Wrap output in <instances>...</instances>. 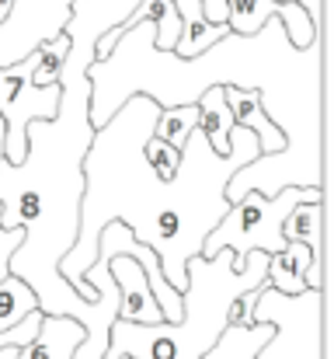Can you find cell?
Masks as SVG:
<instances>
[{
	"label": "cell",
	"mask_w": 334,
	"mask_h": 359,
	"mask_svg": "<svg viewBox=\"0 0 334 359\" xmlns=\"http://www.w3.org/2000/svg\"><path fill=\"white\" fill-rule=\"evenodd\" d=\"M199 126V105L192 102V105H164L160 112H157V122H153V133L160 136V140H167L174 150H181L185 147V140H188V133Z\"/></svg>",
	"instance_id": "e0dca14e"
},
{
	"label": "cell",
	"mask_w": 334,
	"mask_h": 359,
	"mask_svg": "<svg viewBox=\"0 0 334 359\" xmlns=\"http://www.w3.org/2000/svg\"><path fill=\"white\" fill-rule=\"evenodd\" d=\"M39 63V49H32L25 60L0 67V119H4V157L21 161L28 147V122L53 119L60 109V81L53 84H32V70Z\"/></svg>",
	"instance_id": "5b68a950"
},
{
	"label": "cell",
	"mask_w": 334,
	"mask_h": 359,
	"mask_svg": "<svg viewBox=\"0 0 334 359\" xmlns=\"http://www.w3.org/2000/svg\"><path fill=\"white\" fill-rule=\"evenodd\" d=\"M67 53H70V39H67L63 32H60L56 39L42 42V46H39V63H35V70H32V84H53V81H60V70H63Z\"/></svg>",
	"instance_id": "ac0fdd59"
},
{
	"label": "cell",
	"mask_w": 334,
	"mask_h": 359,
	"mask_svg": "<svg viewBox=\"0 0 334 359\" xmlns=\"http://www.w3.org/2000/svg\"><path fill=\"white\" fill-rule=\"evenodd\" d=\"M70 4L74 0H11V11L0 18V67L56 39L70 18Z\"/></svg>",
	"instance_id": "8992f818"
},
{
	"label": "cell",
	"mask_w": 334,
	"mask_h": 359,
	"mask_svg": "<svg viewBox=\"0 0 334 359\" xmlns=\"http://www.w3.org/2000/svg\"><path fill=\"white\" fill-rule=\"evenodd\" d=\"M178 18H181V35L174 42L178 56H199L206 46H213L216 39H223L230 32L226 21H209L202 0H171Z\"/></svg>",
	"instance_id": "7c38bea8"
},
{
	"label": "cell",
	"mask_w": 334,
	"mask_h": 359,
	"mask_svg": "<svg viewBox=\"0 0 334 359\" xmlns=\"http://www.w3.org/2000/svg\"><path fill=\"white\" fill-rule=\"evenodd\" d=\"M35 307H39L35 290H32L25 279H18V276L7 272V276L0 279V332H7V328H14L18 321H25Z\"/></svg>",
	"instance_id": "2e32d148"
},
{
	"label": "cell",
	"mask_w": 334,
	"mask_h": 359,
	"mask_svg": "<svg viewBox=\"0 0 334 359\" xmlns=\"http://www.w3.org/2000/svg\"><path fill=\"white\" fill-rule=\"evenodd\" d=\"M25 241V227H0V279L11 272V255Z\"/></svg>",
	"instance_id": "44dd1931"
},
{
	"label": "cell",
	"mask_w": 334,
	"mask_h": 359,
	"mask_svg": "<svg viewBox=\"0 0 334 359\" xmlns=\"http://www.w3.org/2000/svg\"><path fill=\"white\" fill-rule=\"evenodd\" d=\"M268 283V255L251 251L247 265H233V251L220 248L216 255L188 258V286L181 290V318L136 325L111 321V353H132L136 359H199L216 346L230 325V307L240 293Z\"/></svg>",
	"instance_id": "3957f363"
},
{
	"label": "cell",
	"mask_w": 334,
	"mask_h": 359,
	"mask_svg": "<svg viewBox=\"0 0 334 359\" xmlns=\"http://www.w3.org/2000/svg\"><path fill=\"white\" fill-rule=\"evenodd\" d=\"M160 105L150 95H129L109 122L95 126L84 154V199L77 241L60 262V276L95 300L84 283L98 255V234L111 220H122L132 238L157 251L164 279L181 293L188 286V258L202 251L206 234L226 213V182L237 168L261 154L258 136L247 126L230 129V150L220 154L195 126L181 147L174 175H157L143 157V140L153 133Z\"/></svg>",
	"instance_id": "7a4b0ae2"
},
{
	"label": "cell",
	"mask_w": 334,
	"mask_h": 359,
	"mask_svg": "<svg viewBox=\"0 0 334 359\" xmlns=\"http://www.w3.org/2000/svg\"><path fill=\"white\" fill-rule=\"evenodd\" d=\"M300 199H324V189H300V185H282L275 196H265L258 189H247L240 199H233L220 217V224L206 234L199 255H216L220 248L233 251V265L244 269L251 251L275 255L282 241V220Z\"/></svg>",
	"instance_id": "277c9868"
},
{
	"label": "cell",
	"mask_w": 334,
	"mask_h": 359,
	"mask_svg": "<svg viewBox=\"0 0 334 359\" xmlns=\"http://www.w3.org/2000/svg\"><path fill=\"white\" fill-rule=\"evenodd\" d=\"M272 14H279V21L296 49H307L324 32V25H314L307 7L293 4V0H226V25H230V32H240V35L258 32Z\"/></svg>",
	"instance_id": "52a82bcc"
},
{
	"label": "cell",
	"mask_w": 334,
	"mask_h": 359,
	"mask_svg": "<svg viewBox=\"0 0 334 359\" xmlns=\"http://www.w3.org/2000/svg\"><path fill=\"white\" fill-rule=\"evenodd\" d=\"M268 286L286 297L303 293L307 286H324V265L314 262V251L300 241H286L275 255H268Z\"/></svg>",
	"instance_id": "9c48e42d"
},
{
	"label": "cell",
	"mask_w": 334,
	"mask_h": 359,
	"mask_svg": "<svg viewBox=\"0 0 334 359\" xmlns=\"http://www.w3.org/2000/svg\"><path fill=\"white\" fill-rule=\"evenodd\" d=\"M88 81L95 126L109 122L129 95H150L164 109L192 105L213 84L258 91L286 147L237 168L226 182V203L247 189L265 196H275L282 185L324 189V32L307 49H296L279 14H272L251 35L226 32L199 56H178L174 49H157L153 21L143 18L111 42L105 60L88 63Z\"/></svg>",
	"instance_id": "6da1fadb"
},
{
	"label": "cell",
	"mask_w": 334,
	"mask_h": 359,
	"mask_svg": "<svg viewBox=\"0 0 334 359\" xmlns=\"http://www.w3.org/2000/svg\"><path fill=\"white\" fill-rule=\"evenodd\" d=\"M282 241H300L324 265V199H300L282 220Z\"/></svg>",
	"instance_id": "5bb4252c"
},
{
	"label": "cell",
	"mask_w": 334,
	"mask_h": 359,
	"mask_svg": "<svg viewBox=\"0 0 334 359\" xmlns=\"http://www.w3.org/2000/svg\"><path fill=\"white\" fill-rule=\"evenodd\" d=\"M195 105H199V129L206 133V140L213 143V150L226 154V150H230V129H233L237 122H233V112H230V105H226V98H223V88L220 84L206 88Z\"/></svg>",
	"instance_id": "9a60e30c"
},
{
	"label": "cell",
	"mask_w": 334,
	"mask_h": 359,
	"mask_svg": "<svg viewBox=\"0 0 334 359\" xmlns=\"http://www.w3.org/2000/svg\"><path fill=\"white\" fill-rule=\"evenodd\" d=\"M143 157L150 161V168H153L157 175H174L181 150H174L167 140H160L157 133H150V136L143 140Z\"/></svg>",
	"instance_id": "d6986e66"
},
{
	"label": "cell",
	"mask_w": 334,
	"mask_h": 359,
	"mask_svg": "<svg viewBox=\"0 0 334 359\" xmlns=\"http://www.w3.org/2000/svg\"><path fill=\"white\" fill-rule=\"evenodd\" d=\"M111 279L118 286V321H136V325H157L164 321V311L150 290V279L143 272V262L132 255H111L109 262Z\"/></svg>",
	"instance_id": "ba28073f"
},
{
	"label": "cell",
	"mask_w": 334,
	"mask_h": 359,
	"mask_svg": "<svg viewBox=\"0 0 334 359\" xmlns=\"http://www.w3.org/2000/svg\"><path fill=\"white\" fill-rule=\"evenodd\" d=\"M84 339V325L70 314H42L39 332L18 346V359H74Z\"/></svg>",
	"instance_id": "30bf717a"
},
{
	"label": "cell",
	"mask_w": 334,
	"mask_h": 359,
	"mask_svg": "<svg viewBox=\"0 0 334 359\" xmlns=\"http://www.w3.org/2000/svg\"><path fill=\"white\" fill-rule=\"evenodd\" d=\"M7 11H11V0H0V18H4Z\"/></svg>",
	"instance_id": "603a6c76"
},
{
	"label": "cell",
	"mask_w": 334,
	"mask_h": 359,
	"mask_svg": "<svg viewBox=\"0 0 334 359\" xmlns=\"http://www.w3.org/2000/svg\"><path fill=\"white\" fill-rule=\"evenodd\" d=\"M39 321H42V311L35 307L25 321H18L14 328H7V332H0V346H7V342H14V346H25L35 332H39Z\"/></svg>",
	"instance_id": "ffe728a7"
},
{
	"label": "cell",
	"mask_w": 334,
	"mask_h": 359,
	"mask_svg": "<svg viewBox=\"0 0 334 359\" xmlns=\"http://www.w3.org/2000/svg\"><path fill=\"white\" fill-rule=\"evenodd\" d=\"M209 21H226V0H202Z\"/></svg>",
	"instance_id": "7402d4cb"
},
{
	"label": "cell",
	"mask_w": 334,
	"mask_h": 359,
	"mask_svg": "<svg viewBox=\"0 0 334 359\" xmlns=\"http://www.w3.org/2000/svg\"><path fill=\"white\" fill-rule=\"evenodd\" d=\"M223 98H226V105H230V112H233V122H237V126H247V129L258 136L261 154H275V150L286 147L282 129L265 116L261 95H258V91H244V88L226 84V88H223Z\"/></svg>",
	"instance_id": "8fae6325"
},
{
	"label": "cell",
	"mask_w": 334,
	"mask_h": 359,
	"mask_svg": "<svg viewBox=\"0 0 334 359\" xmlns=\"http://www.w3.org/2000/svg\"><path fill=\"white\" fill-rule=\"evenodd\" d=\"M275 335L272 321H251V325H237L230 321L216 339L213 349H206L199 359H254Z\"/></svg>",
	"instance_id": "4fadbf2b"
}]
</instances>
